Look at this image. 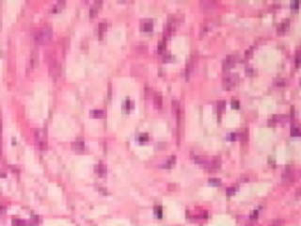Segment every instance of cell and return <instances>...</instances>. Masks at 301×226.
Masks as SVG:
<instances>
[{"label":"cell","mask_w":301,"mask_h":226,"mask_svg":"<svg viewBox=\"0 0 301 226\" xmlns=\"http://www.w3.org/2000/svg\"><path fill=\"white\" fill-rule=\"evenodd\" d=\"M52 28L49 26H43L40 28L35 34V41L39 44H44L48 43L52 38Z\"/></svg>","instance_id":"1"},{"label":"cell","mask_w":301,"mask_h":226,"mask_svg":"<svg viewBox=\"0 0 301 226\" xmlns=\"http://www.w3.org/2000/svg\"><path fill=\"white\" fill-rule=\"evenodd\" d=\"M35 139H36V142H37L39 149L43 151L47 148V137H46V133L43 130V129H40V128L36 129Z\"/></svg>","instance_id":"2"},{"label":"cell","mask_w":301,"mask_h":226,"mask_svg":"<svg viewBox=\"0 0 301 226\" xmlns=\"http://www.w3.org/2000/svg\"><path fill=\"white\" fill-rule=\"evenodd\" d=\"M239 77H238V75L237 74H229V75H226L224 77H223V86L224 88L226 89H230L231 87L235 86L237 81H238Z\"/></svg>","instance_id":"3"},{"label":"cell","mask_w":301,"mask_h":226,"mask_svg":"<svg viewBox=\"0 0 301 226\" xmlns=\"http://www.w3.org/2000/svg\"><path fill=\"white\" fill-rule=\"evenodd\" d=\"M236 60H237L236 55H229V56H227L223 60V68L225 70L230 69L235 64Z\"/></svg>","instance_id":"4"},{"label":"cell","mask_w":301,"mask_h":226,"mask_svg":"<svg viewBox=\"0 0 301 226\" xmlns=\"http://www.w3.org/2000/svg\"><path fill=\"white\" fill-rule=\"evenodd\" d=\"M220 164H221L220 158L216 156V157H213L211 159H208V163H207L205 168H207L209 170H216V169H218L220 167Z\"/></svg>","instance_id":"5"},{"label":"cell","mask_w":301,"mask_h":226,"mask_svg":"<svg viewBox=\"0 0 301 226\" xmlns=\"http://www.w3.org/2000/svg\"><path fill=\"white\" fill-rule=\"evenodd\" d=\"M199 5L203 10H214L217 6V2L214 1V0H203V1H200Z\"/></svg>","instance_id":"6"},{"label":"cell","mask_w":301,"mask_h":226,"mask_svg":"<svg viewBox=\"0 0 301 226\" xmlns=\"http://www.w3.org/2000/svg\"><path fill=\"white\" fill-rule=\"evenodd\" d=\"M214 25H215V22L213 20H208L203 23L202 27H200V35H204L206 32H208L212 28Z\"/></svg>","instance_id":"7"},{"label":"cell","mask_w":301,"mask_h":226,"mask_svg":"<svg viewBox=\"0 0 301 226\" xmlns=\"http://www.w3.org/2000/svg\"><path fill=\"white\" fill-rule=\"evenodd\" d=\"M282 178L284 181H288V182L292 181L294 178V171L292 168L288 167L287 169L284 170V172L282 173Z\"/></svg>","instance_id":"8"},{"label":"cell","mask_w":301,"mask_h":226,"mask_svg":"<svg viewBox=\"0 0 301 226\" xmlns=\"http://www.w3.org/2000/svg\"><path fill=\"white\" fill-rule=\"evenodd\" d=\"M101 6H102V1H95L91 5L90 10H89V15H90V17H94L98 13L99 10L101 9Z\"/></svg>","instance_id":"9"},{"label":"cell","mask_w":301,"mask_h":226,"mask_svg":"<svg viewBox=\"0 0 301 226\" xmlns=\"http://www.w3.org/2000/svg\"><path fill=\"white\" fill-rule=\"evenodd\" d=\"M140 27L143 31H151L153 27V22L151 19H145L141 22Z\"/></svg>","instance_id":"10"},{"label":"cell","mask_w":301,"mask_h":226,"mask_svg":"<svg viewBox=\"0 0 301 226\" xmlns=\"http://www.w3.org/2000/svg\"><path fill=\"white\" fill-rule=\"evenodd\" d=\"M289 25H290V20L288 18L287 19H283L280 23V25L278 26V31L280 32V33H282V32H284V31H286L288 29Z\"/></svg>","instance_id":"11"},{"label":"cell","mask_w":301,"mask_h":226,"mask_svg":"<svg viewBox=\"0 0 301 226\" xmlns=\"http://www.w3.org/2000/svg\"><path fill=\"white\" fill-rule=\"evenodd\" d=\"M72 148L75 152H82L85 148V143L83 141H76L73 143Z\"/></svg>","instance_id":"12"},{"label":"cell","mask_w":301,"mask_h":226,"mask_svg":"<svg viewBox=\"0 0 301 226\" xmlns=\"http://www.w3.org/2000/svg\"><path fill=\"white\" fill-rule=\"evenodd\" d=\"M38 60H39L38 52H37L36 50L32 51V53H31V58H30V63H31L32 68H35V67L38 65Z\"/></svg>","instance_id":"13"},{"label":"cell","mask_w":301,"mask_h":226,"mask_svg":"<svg viewBox=\"0 0 301 226\" xmlns=\"http://www.w3.org/2000/svg\"><path fill=\"white\" fill-rule=\"evenodd\" d=\"M195 61H196V57L191 56V58H189V60L187 62V65H186V75H189L190 72L193 70V68L195 66Z\"/></svg>","instance_id":"14"},{"label":"cell","mask_w":301,"mask_h":226,"mask_svg":"<svg viewBox=\"0 0 301 226\" xmlns=\"http://www.w3.org/2000/svg\"><path fill=\"white\" fill-rule=\"evenodd\" d=\"M153 103H154V106L157 108H160L163 105V99H162V96L160 93H155L154 94V97H153Z\"/></svg>","instance_id":"15"},{"label":"cell","mask_w":301,"mask_h":226,"mask_svg":"<svg viewBox=\"0 0 301 226\" xmlns=\"http://www.w3.org/2000/svg\"><path fill=\"white\" fill-rule=\"evenodd\" d=\"M95 172L97 173L98 175L100 176H104L106 173H107V168L105 165L103 164H98L96 167H95Z\"/></svg>","instance_id":"16"},{"label":"cell","mask_w":301,"mask_h":226,"mask_svg":"<svg viewBox=\"0 0 301 226\" xmlns=\"http://www.w3.org/2000/svg\"><path fill=\"white\" fill-rule=\"evenodd\" d=\"M90 116L93 118H104L106 116V112L101 109H94L90 111Z\"/></svg>","instance_id":"17"},{"label":"cell","mask_w":301,"mask_h":226,"mask_svg":"<svg viewBox=\"0 0 301 226\" xmlns=\"http://www.w3.org/2000/svg\"><path fill=\"white\" fill-rule=\"evenodd\" d=\"M107 27V21H102L101 23L99 24V25H98V32H99V35L100 36L103 35V33L106 31Z\"/></svg>","instance_id":"18"},{"label":"cell","mask_w":301,"mask_h":226,"mask_svg":"<svg viewBox=\"0 0 301 226\" xmlns=\"http://www.w3.org/2000/svg\"><path fill=\"white\" fill-rule=\"evenodd\" d=\"M175 161H176V157H175L174 155H173V156H171L168 160H166V162L164 164V166H163V167H166V168H171V167H172V166L174 165Z\"/></svg>","instance_id":"19"},{"label":"cell","mask_w":301,"mask_h":226,"mask_svg":"<svg viewBox=\"0 0 301 226\" xmlns=\"http://www.w3.org/2000/svg\"><path fill=\"white\" fill-rule=\"evenodd\" d=\"M64 5H65V2H64V1H58V2L54 6V8H53V12H57L61 11V10L63 9Z\"/></svg>","instance_id":"20"},{"label":"cell","mask_w":301,"mask_h":226,"mask_svg":"<svg viewBox=\"0 0 301 226\" xmlns=\"http://www.w3.org/2000/svg\"><path fill=\"white\" fill-rule=\"evenodd\" d=\"M11 224H12V226H25L26 222L20 219H12Z\"/></svg>","instance_id":"21"},{"label":"cell","mask_w":301,"mask_h":226,"mask_svg":"<svg viewBox=\"0 0 301 226\" xmlns=\"http://www.w3.org/2000/svg\"><path fill=\"white\" fill-rule=\"evenodd\" d=\"M166 49V41L165 40H162L158 43V45H157V50L158 52H163L164 50Z\"/></svg>","instance_id":"22"},{"label":"cell","mask_w":301,"mask_h":226,"mask_svg":"<svg viewBox=\"0 0 301 226\" xmlns=\"http://www.w3.org/2000/svg\"><path fill=\"white\" fill-rule=\"evenodd\" d=\"M291 134L292 136H299L300 135V130H299V128L297 126H293L291 128Z\"/></svg>","instance_id":"23"},{"label":"cell","mask_w":301,"mask_h":226,"mask_svg":"<svg viewBox=\"0 0 301 226\" xmlns=\"http://www.w3.org/2000/svg\"><path fill=\"white\" fill-rule=\"evenodd\" d=\"M282 225H283V221L280 219H277L269 224V226H282Z\"/></svg>","instance_id":"24"},{"label":"cell","mask_w":301,"mask_h":226,"mask_svg":"<svg viewBox=\"0 0 301 226\" xmlns=\"http://www.w3.org/2000/svg\"><path fill=\"white\" fill-rule=\"evenodd\" d=\"M154 213L155 215L158 217V218H161L162 217V208L160 206H155L154 208Z\"/></svg>","instance_id":"25"},{"label":"cell","mask_w":301,"mask_h":226,"mask_svg":"<svg viewBox=\"0 0 301 226\" xmlns=\"http://www.w3.org/2000/svg\"><path fill=\"white\" fill-rule=\"evenodd\" d=\"M275 84L277 86H284L286 84V80L283 79V78H280V79H278V80L275 81Z\"/></svg>","instance_id":"26"},{"label":"cell","mask_w":301,"mask_h":226,"mask_svg":"<svg viewBox=\"0 0 301 226\" xmlns=\"http://www.w3.org/2000/svg\"><path fill=\"white\" fill-rule=\"evenodd\" d=\"M210 183L211 184H214V185H220V179H217V178H211L210 180Z\"/></svg>","instance_id":"27"},{"label":"cell","mask_w":301,"mask_h":226,"mask_svg":"<svg viewBox=\"0 0 301 226\" xmlns=\"http://www.w3.org/2000/svg\"><path fill=\"white\" fill-rule=\"evenodd\" d=\"M139 141H141V142H144V141H148V135H147V134H143V135H140V136H139Z\"/></svg>","instance_id":"28"},{"label":"cell","mask_w":301,"mask_h":226,"mask_svg":"<svg viewBox=\"0 0 301 226\" xmlns=\"http://www.w3.org/2000/svg\"><path fill=\"white\" fill-rule=\"evenodd\" d=\"M217 107H218V109H223L224 107H225V102L224 101H218L217 103Z\"/></svg>","instance_id":"29"},{"label":"cell","mask_w":301,"mask_h":226,"mask_svg":"<svg viewBox=\"0 0 301 226\" xmlns=\"http://www.w3.org/2000/svg\"><path fill=\"white\" fill-rule=\"evenodd\" d=\"M132 107H133V103H132L131 101L127 100V101H126V104H125V106H124V108H126L127 109H130Z\"/></svg>","instance_id":"30"},{"label":"cell","mask_w":301,"mask_h":226,"mask_svg":"<svg viewBox=\"0 0 301 226\" xmlns=\"http://www.w3.org/2000/svg\"><path fill=\"white\" fill-rule=\"evenodd\" d=\"M227 192H228V194H229V195H231L232 193L235 192V187H230V188H228Z\"/></svg>","instance_id":"31"},{"label":"cell","mask_w":301,"mask_h":226,"mask_svg":"<svg viewBox=\"0 0 301 226\" xmlns=\"http://www.w3.org/2000/svg\"><path fill=\"white\" fill-rule=\"evenodd\" d=\"M298 5H299V2H298V1L291 2V6H292V7H294L295 9H296V8H298Z\"/></svg>","instance_id":"32"},{"label":"cell","mask_w":301,"mask_h":226,"mask_svg":"<svg viewBox=\"0 0 301 226\" xmlns=\"http://www.w3.org/2000/svg\"><path fill=\"white\" fill-rule=\"evenodd\" d=\"M232 107L238 108V107H239V102H238L237 100H233V101H232Z\"/></svg>","instance_id":"33"},{"label":"cell","mask_w":301,"mask_h":226,"mask_svg":"<svg viewBox=\"0 0 301 226\" xmlns=\"http://www.w3.org/2000/svg\"><path fill=\"white\" fill-rule=\"evenodd\" d=\"M295 62H296V65H298V64H299V52L298 51H297L296 56H295Z\"/></svg>","instance_id":"34"},{"label":"cell","mask_w":301,"mask_h":226,"mask_svg":"<svg viewBox=\"0 0 301 226\" xmlns=\"http://www.w3.org/2000/svg\"><path fill=\"white\" fill-rule=\"evenodd\" d=\"M1 149H2V146H1V133H0V153H1Z\"/></svg>","instance_id":"35"}]
</instances>
